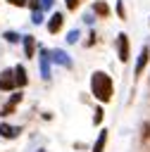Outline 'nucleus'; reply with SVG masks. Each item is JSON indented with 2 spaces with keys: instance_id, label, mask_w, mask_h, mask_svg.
I'll return each mask as SVG.
<instances>
[{
  "instance_id": "nucleus-1",
  "label": "nucleus",
  "mask_w": 150,
  "mask_h": 152,
  "mask_svg": "<svg viewBox=\"0 0 150 152\" xmlns=\"http://www.w3.org/2000/svg\"><path fill=\"white\" fill-rule=\"evenodd\" d=\"M90 93L100 104H107L114 97V81L107 71H93L90 74Z\"/></svg>"
},
{
  "instance_id": "nucleus-2",
  "label": "nucleus",
  "mask_w": 150,
  "mask_h": 152,
  "mask_svg": "<svg viewBox=\"0 0 150 152\" xmlns=\"http://www.w3.org/2000/svg\"><path fill=\"white\" fill-rule=\"evenodd\" d=\"M114 48H117V57H119V62H129L131 45H129V36H126V33H119V36L114 38Z\"/></svg>"
},
{
  "instance_id": "nucleus-3",
  "label": "nucleus",
  "mask_w": 150,
  "mask_h": 152,
  "mask_svg": "<svg viewBox=\"0 0 150 152\" xmlns=\"http://www.w3.org/2000/svg\"><path fill=\"white\" fill-rule=\"evenodd\" d=\"M21 97H24V95H21V88H19V90H14V93L10 95V100L0 107V116H10V114L17 109V104L21 102Z\"/></svg>"
},
{
  "instance_id": "nucleus-4",
  "label": "nucleus",
  "mask_w": 150,
  "mask_h": 152,
  "mask_svg": "<svg viewBox=\"0 0 150 152\" xmlns=\"http://www.w3.org/2000/svg\"><path fill=\"white\" fill-rule=\"evenodd\" d=\"M0 90H2V93L17 90V81H14V69H2V74H0Z\"/></svg>"
},
{
  "instance_id": "nucleus-5",
  "label": "nucleus",
  "mask_w": 150,
  "mask_h": 152,
  "mask_svg": "<svg viewBox=\"0 0 150 152\" xmlns=\"http://www.w3.org/2000/svg\"><path fill=\"white\" fill-rule=\"evenodd\" d=\"M38 64H40V76L48 81L50 78V50H45V48L38 50Z\"/></svg>"
},
{
  "instance_id": "nucleus-6",
  "label": "nucleus",
  "mask_w": 150,
  "mask_h": 152,
  "mask_svg": "<svg viewBox=\"0 0 150 152\" xmlns=\"http://www.w3.org/2000/svg\"><path fill=\"white\" fill-rule=\"evenodd\" d=\"M50 59H52L55 64L64 66V69H71V66H74V64H71V57H69L64 50H60V48H57V50H50Z\"/></svg>"
},
{
  "instance_id": "nucleus-7",
  "label": "nucleus",
  "mask_w": 150,
  "mask_h": 152,
  "mask_svg": "<svg viewBox=\"0 0 150 152\" xmlns=\"http://www.w3.org/2000/svg\"><path fill=\"white\" fill-rule=\"evenodd\" d=\"M148 59H150V48L145 45V48H140V52H138V59H136V69H133V76H136V78L143 74V69H145Z\"/></svg>"
},
{
  "instance_id": "nucleus-8",
  "label": "nucleus",
  "mask_w": 150,
  "mask_h": 152,
  "mask_svg": "<svg viewBox=\"0 0 150 152\" xmlns=\"http://www.w3.org/2000/svg\"><path fill=\"white\" fill-rule=\"evenodd\" d=\"M62 26H64V14L62 12H55L52 17H50V21H48V33H60L62 31Z\"/></svg>"
},
{
  "instance_id": "nucleus-9",
  "label": "nucleus",
  "mask_w": 150,
  "mask_h": 152,
  "mask_svg": "<svg viewBox=\"0 0 150 152\" xmlns=\"http://www.w3.org/2000/svg\"><path fill=\"white\" fill-rule=\"evenodd\" d=\"M19 133H21L19 126H12V124L0 121V135H2L5 140H14V138H19Z\"/></svg>"
},
{
  "instance_id": "nucleus-10",
  "label": "nucleus",
  "mask_w": 150,
  "mask_h": 152,
  "mask_svg": "<svg viewBox=\"0 0 150 152\" xmlns=\"http://www.w3.org/2000/svg\"><path fill=\"white\" fill-rule=\"evenodd\" d=\"M93 12H95L100 19H107V17L112 14V10H110V5H107L105 0H95V2H93Z\"/></svg>"
},
{
  "instance_id": "nucleus-11",
  "label": "nucleus",
  "mask_w": 150,
  "mask_h": 152,
  "mask_svg": "<svg viewBox=\"0 0 150 152\" xmlns=\"http://www.w3.org/2000/svg\"><path fill=\"white\" fill-rule=\"evenodd\" d=\"M21 45H24V57L36 55V38L33 36H21Z\"/></svg>"
},
{
  "instance_id": "nucleus-12",
  "label": "nucleus",
  "mask_w": 150,
  "mask_h": 152,
  "mask_svg": "<svg viewBox=\"0 0 150 152\" xmlns=\"http://www.w3.org/2000/svg\"><path fill=\"white\" fill-rule=\"evenodd\" d=\"M14 81H17V88H24L29 83V76H26V66L24 64H17L14 66Z\"/></svg>"
},
{
  "instance_id": "nucleus-13",
  "label": "nucleus",
  "mask_w": 150,
  "mask_h": 152,
  "mask_svg": "<svg viewBox=\"0 0 150 152\" xmlns=\"http://www.w3.org/2000/svg\"><path fill=\"white\" fill-rule=\"evenodd\" d=\"M105 145H107V128H102V131L98 133V140H95V145H93V152H102Z\"/></svg>"
},
{
  "instance_id": "nucleus-14",
  "label": "nucleus",
  "mask_w": 150,
  "mask_h": 152,
  "mask_svg": "<svg viewBox=\"0 0 150 152\" xmlns=\"http://www.w3.org/2000/svg\"><path fill=\"white\" fill-rule=\"evenodd\" d=\"M83 2H86V0H64V5H67V10H69V12H76Z\"/></svg>"
},
{
  "instance_id": "nucleus-15",
  "label": "nucleus",
  "mask_w": 150,
  "mask_h": 152,
  "mask_svg": "<svg viewBox=\"0 0 150 152\" xmlns=\"http://www.w3.org/2000/svg\"><path fill=\"white\" fill-rule=\"evenodd\" d=\"M79 38H81V31H79V28H74V31H69V33H67V43H71V45H74V43H79Z\"/></svg>"
},
{
  "instance_id": "nucleus-16",
  "label": "nucleus",
  "mask_w": 150,
  "mask_h": 152,
  "mask_svg": "<svg viewBox=\"0 0 150 152\" xmlns=\"http://www.w3.org/2000/svg\"><path fill=\"white\" fill-rule=\"evenodd\" d=\"M2 38H5L7 43H19V40H21V38H19V33H14V31H5V33H2Z\"/></svg>"
},
{
  "instance_id": "nucleus-17",
  "label": "nucleus",
  "mask_w": 150,
  "mask_h": 152,
  "mask_svg": "<svg viewBox=\"0 0 150 152\" xmlns=\"http://www.w3.org/2000/svg\"><path fill=\"white\" fill-rule=\"evenodd\" d=\"M102 114H105V112H102V107H95V114H93V124H95V126H100V124H102Z\"/></svg>"
},
{
  "instance_id": "nucleus-18",
  "label": "nucleus",
  "mask_w": 150,
  "mask_h": 152,
  "mask_svg": "<svg viewBox=\"0 0 150 152\" xmlns=\"http://www.w3.org/2000/svg\"><path fill=\"white\" fill-rule=\"evenodd\" d=\"M31 21H33V24H43V12H40V10L31 12Z\"/></svg>"
},
{
  "instance_id": "nucleus-19",
  "label": "nucleus",
  "mask_w": 150,
  "mask_h": 152,
  "mask_svg": "<svg viewBox=\"0 0 150 152\" xmlns=\"http://www.w3.org/2000/svg\"><path fill=\"white\" fill-rule=\"evenodd\" d=\"M117 17H119V19H126V12H124V2H121V0H117Z\"/></svg>"
},
{
  "instance_id": "nucleus-20",
  "label": "nucleus",
  "mask_w": 150,
  "mask_h": 152,
  "mask_svg": "<svg viewBox=\"0 0 150 152\" xmlns=\"http://www.w3.org/2000/svg\"><path fill=\"white\" fill-rule=\"evenodd\" d=\"M7 2H10L12 7H26V5H29V0H7Z\"/></svg>"
},
{
  "instance_id": "nucleus-21",
  "label": "nucleus",
  "mask_w": 150,
  "mask_h": 152,
  "mask_svg": "<svg viewBox=\"0 0 150 152\" xmlns=\"http://www.w3.org/2000/svg\"><path fill=\"white\" fill-rule=\"evenodd\" d=\"M26 7H31V12L40 10V0H29V5H26Z\"/></svg>"
},
{
  "instance_id": "nucleus-22",
  "label": "nucleus",
  "mask_w": 150,
  "mask_h": 152,
  "mask_svg": "<svg viewBox=\"0 0 150 152\" xmlns=\"http://www.w3.org/2000/svg\"><path fill=\"white\" fill-rule=\"evenodd\" d=\"M95 40H98V36H95V31H90V36H88V40H86V48H90Z\"/></svg>"
},
{
  "instance_id": "nucleus-23",
  "label": "nucleus",
  "mask_w": 150,
  "mask_h": 152,
  "mask_svg": "<svg viewBox=\"0 0 150 152\" xmlns=\"http://www.w3.org/2000/svg\"><path fill=\"white\" fill-rule=\"evenodd\" d=\"M140 138H143V140H148V138H150V124H145V126H143V135H140Z\"/></svg>"
},
{
  "instance_id": "nucleus-24",
  "label": "nucleus",
  "mask_w": 150,
  "mask_h": 152,
  "mask_svg": "<svg viewBox=\"0 0 150 152\" xmlns=\"http://www.w3.org/2000/svg\"><path fill=\"white\" fill-rule=\"evenodd\" d=\"M55 0H40V10H50Z\"/></svg>"
},
{
  "instance_id": "nucleus-25",
  "label": "nucleus",
  "mask_w": 150,
  "mask_h": 152,
  "mask_svg": "<svg viewBox=\"0 0 150 152\" xmlns=\"http://www.w3.org/2000/svg\"><path fill=\"white\" fill-rule=\"evenodd\" d=\"M38 152H45V150H38Z\"/></svg>"
}]
</instances>
